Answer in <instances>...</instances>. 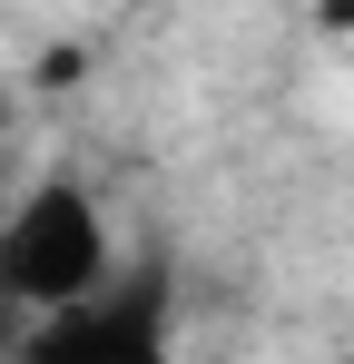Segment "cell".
Here are the masks:
<instances>
[{
    "label": "cell",
    "mask_w": 354,
    "mask_h": 364,
    "mask_svg": "<svg viewBox=\"0 0 354 364\" xmlns=\"http://www.w3.org/2000/svg\"><path fill=\"white\" fill-rule=\"evenodd\" d=\"M99 276H109V227L79 187H40V197L10 207V227H0V296L10 305L50 315V305L89 296Z\"/></svg>",
    "instance_id": "obj_1"
},
{
    "label": "cell",
    "mask_w": 354,
    "mask_h": 364,
    "mask_svg": "<svg viewBox=\"0 0 354 364\" xmlns=\"http://www.w3.org/2000/svg\"><path fill=\"white\" fill-rule=\"evenodd\" d=\"M315 30L325 40H354V0H315Z\"/></svg>",
    "instance_id": "obj_3"
},
{
    "label": "cell",
    "mask_w": 354,
    "mask_h": 364,
    "mask_svg": "<svg viewBox=\"0 0 354 364\" xmlns=\"http://www.w3.org/2000/svg\"><path fill=\"white\" fill-rule=\"evenodd\" d=\"M168 345V286L158 276H138V286H89V296L50 305V325L30 335V355L50 364H148Z\"/></svg>",
    "instance_id": "obj_2"
}]
</instances>
